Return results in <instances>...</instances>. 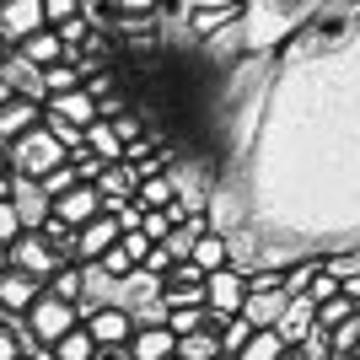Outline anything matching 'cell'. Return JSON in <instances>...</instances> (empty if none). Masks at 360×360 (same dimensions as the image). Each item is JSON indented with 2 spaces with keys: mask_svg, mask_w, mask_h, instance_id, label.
Masks as SVG:
<instances>
[{
  "mask_svg": "<svg viewBox=\"0 0 360 360\" xmlns=\"http://www.w3.org/2000/svg\"><path fill=\"white\" fill-rule=\"evenodd\" d=\"M215 360H237V355H226V349H221V355H215Z\"/></svg>",
  "mask_w": 360,
  "mask_h": 360,
  "instance_id": "obj_44",
  "label": "cell"
},
{
  "mask_svg": "<svg viewBox=\"0 0 360 360\" xmlns=\"http://www.w3.org/2000/svg\"><path fill=\"white\" fill-rule=\"evenodd\" d=\"M44 113H49V119L75 124V129H91V124L103 119V108H97V97H91L86 86H75V91H60V97H49V103H44Z\"/></svg>",
  "mask_w": 360,
  "mask_h": 360,
  "instance_id": "obj_11",
  "label": "cell"
},
{
  "mask_svg": "<svg viewBox=\"0 0 360 360\" xmlns=\"http://www.w3.org/2000/svg\"><path fill=\"white\" fill-rule=\"evenodd\" d=\"M312 328H317V307H312V296H290V301H285V312H280V323H274V333H280L290 349H301Z\"/></svg>",
  "mask_w": 360,
  "mask_h": 360,
  "instance_id": "obj_15",
  "label": "cell"
},
{
  "mask_svg": "<svg viewBox=\"0 0 360 360\" xmlns=\"http://www.w3.org/2000/svg\"><path fill=\"white\" fill-rule=\"evenodd\" d=\"M103 215V194H97V183H75L70 194L54 199V221H65L70 231H81L86 221H97Z\"/></svg>",
  "mask_w": 360,
  "mask_h": 360,
  "instance_id": "obj_10",
  "label": "cell"
},
{
  "mask_svg": "<svg viewBox=\"0 0 360 360\" xmlns=\"http://www.w3.org/2000/svg\"><path fill=\"white\" fill-rule=\"evenodd\" d=\"M280 360H307V355H301V349H285V355H280Z\"/></svg>",
  "mask_w": 360,
  "mask_h": 360,
  "instance_id": "obj_43",
  "label": "cell"
},
{
  "mask_svg": "<svg viewBox=\"0 0 360 360\" xmlns=\"http://www.w3.org/2000/svg\"><path fill=\"white\" fill-rule=\"evenodd\" d=\"M140 269H146V274H156V280H162V274L172 269V253H167V248H150V258H146V264H140Z\"/></svg>",
  "mask_w": 360,
  "mask_h": 360,
  "instance_id": "obj_38",
  "label": "cell"
},
{
  "mask_svg": "<svg viewBox=\"0 0 360 360\" xmlns=\"http://www.w3.org/2000/svg\"><path fill=\"white\" fill-rule=\"evenodd\" d=\"M0 81L16 91V97H32V103H44V70L32 60H22L16 49H0Z\"/></svg>",
  "mask_w": 360,
  "mask_h": 360,
  "instance_id": "obj_12",
  "label": "cell"
},
{
  "mask_svg": "<svg viewBox=\"0 0 360 360\" xmlns=\"http://www.w3.org/2000/svg\"><path fill=\"white\" fill-rule=\"evenodd\" d=\"M86 150L97 156V162H108V167H113V162H124V150H129V146L119 140V129H113L108 119H97V124L86 129Z\"/></svg>",
  "mask_w": 360,
  "mask_h": 360,
  "instance_id": "obj_22",
  "label": "cell"
},
{
  "mask_svg": "<svg viewBox=\"0 0 360 360\" xmlns=\"http://www.w3.org/2000/svg\"><path fill=\"white\" fill-rule=\"evenodd\" d=\"M6 253H11V269L32 274V280H44V285H49V274L60 269V264H75V258H60L44 237H38V231H22V237H16Z\"/></svg>",
  "mask_w": 360,
  "mask_h": 360,
  "instance_id": "obj_3",
  "label": "cell"
},
{
  "mask_svg": "<svg viewBox=\"0 0 360 360\" xmlns=\"http://www.w3.org/2000/svg\"><path fill=\"white\" fill-rule=\"evenodd\" d=\"M285 290H248V301H242V317L253 323V328H274L280 323V312H285Z\"/></svg>",
  "mask_w": 360,
  "mask_h": 360,
  "instance_id": "obj_20",
  "label": "cell"
},
{
  "mask_svg": "<svg viewBox=\"0 0 360 360\" xmlns=\"http://www.w3.org/2000/svg\"><path fill=\"white\" fill-rule=\"evenodd\" d=\"M75 183H81V178H75V167L65 162V167H54V172L44 178V194H49V199H60V194H70Z\"/></svg>",
  "mask_w": 360,
  "mask_h": 360,
  "instance_id": "obj_33",
  "label": "cell"
},
{
  "mask_svg": "<svg viewBox=\"0 0 360 360\" xmlns=\"http://www.w3.org/2000/svg\"><path fill=\"white\" fill-rule=\"evenodd\" d=\"M11 210H16V221H22V231H38V226L54 215V199L44 194V183L11 172Z\"/></svg>",
  "mask_w": 360,
  "mask_h": 360,
  "instance_id": "obj_7",
  "label": "cell"
},
{
  "mask_svg": "<svg viewBox=\"0 0 360 360\" xmlns=\"http://www.w3.org/2000/svg\"><path fill=\"white\" fill-rule=\"evenodd\" d=\"M199 274H215V269H231V237L226 231H205L194 242V258H188Z\"/></svg>",
  "mask_w": 360,
  "mask_h": 360,
  "instance_id": "obj_19",
  "label": "cell"
},
{
  "mask_svg": "<svg viewBox=\"0 0 360 360\" xmlns=\"http://www.w3.org/2000/svg\"><path fill=\"white\" fill-rule=\"evenodd\" d=\"M307 296H312V307H323V301H333V296H345V285H339V274H333L328 264H317V274H312V285H307Z\"/></svg>",
  "mask_w": 360,
  "mask_h": 360,
  "instance_id": "obj_28",
  "label": "cell"
},
{
  "mask_svg": "<svg viewBox=\"0 0 360 360\" xmlns=\"http://www.w3.org/2000/svg\"><path fill=\"white\" fill-rule=\"evenodd\" d=\"M108 124L119 129V140H124V146H135V140H146V124H140L135 113H129V108H124V113H113Z\"/></svg>",
  "mask_w": 360,
  "mask_h": 360,
  "instance_id": "obj_34",
  "label": "cell"
},
{
  "mask_svg": "<svg viewBox=\"0 0 360 360\" xmlns=\"http://www.w3.org/2000/svg\"><path fill=\"white\" fill-rule=\"evenodd\" d=\"M135 188H140V172H135L129 162H113V167H103V178H97L103 210H119L124 199H135Z\"/></svg>",
  "mask_w": 360,
  "mask_h": 360,
  "instance_id": "obj_17",
  "label": "cell"
},
{
  "mask_svg": "<svg viewBox=\"0 0 360 360\" xmlns=\"http://www.w3.org/2000/svg\"><path fill=\"white\" fill-rule=\"evenodd\" d=\"M242 301H248V274H242L237 264H231V269L205 274V307H210V312L237 317V312H242Z\"/></svg>",
  "mask_w": 360,
  "mask_h": 360,
  "instance_id": "obj_6",
  "label": "cell"
},
{
  "mask_svg": "<svg viewBox=\"0 0 360 360\" xmlns=\"http://www.w3.org/2000/svg\"><path fill=\"white\" fill-rule=\"evenodd\" d=\"M349 360H360V345H355V355H349Z\"/></svg>",
  "mask_w": 360,
  "mask_h": 360,
  "instance_id": "obj_45",
  "label": "cell"
},
{
  "mask_svg": "<svg viewBox=\"0 0 360 360\" xmlns=\"http://www.w3.org/2000/svg\"><path fill=\"white\" fill-rule=\"evenodd\" d=\"M11 97H16V91H11V86H6V81H0V108H6V103H11Z\"/></svg>",
  "mask_w": 360,
  "mask_h": 360,
  "instance_id": "obj_41",
  "label": "cell"
},
{
  "mask_svg": "<svg viewBox=\"0 0 360 360\" xmlns=\"http://www.w3.org/2000/svg\"><path fill=\"white\" fill-rule=\"evenodd\" d=\"M49 360H97V339H91V333H86V323L65 333L60 345L49 349Z\"/></svg>",
  "mask_w": 360,
  "mask_h": 360,
  "instance_id": "obj_24",
  "label": "cell"
},
{
  "mask_svg": "<svg viewBox=\"0 0 360 360\" xmlns=\"http://www.w3.org/2000/svg\"><path fill=\"white\" fill-rule=\"evenodd\" d=\"M285 349H290V345H285V339H280L274 328H253V339L237 349V360H280Z\"/></svg>",
  "mask_w": 360,
  "mask_h": 360,
  "instance_id": "obj_25",
  "label": "cell"
},
{
  "mask_svg": "<svg viewBox=\"0 0 360 360\" xmlns=\"http://www.w3.org/2000/svg\"><path fill=\"white\" fill-rule=\"evenodd\" d=\"M44 124V103H32V97H11V103L0 108V150L11 146V140H22L27 129H38Z\"/></svg>",
  "mask_w": 360,
  "mask_h": 360,
  "instance_id": "obj_16",
  "label": "cell"
},
{
  "mask_svg": "<svg viewBox=\"0 0 360 360\" xmlns=\"http://www.w3.org/2000/svg\"><path fill=\"white\" fill-rule=\"evenodd\" d=\"M81 323H86V333L97 339V349H124L129 339H135V328H140L135 312H129V307H119V301H113V307H97V312H86Z\"/></svg>",
  "mask_w": 360,
  "mask_h": 360,
  "instance_id": "obj_4",
  "label": "cell"
},
{
  "mask_svg": "<svg viewBox=\"0 0 360 360\" xmlns=\"http://www.w3.org/2000/svg\"><path fill=\"white\" fill-rule=\"evenodd\" d=\"M119 248H124L129 258H135V269H140V264L150 258V248H156V242H150L146 231H124V237H119Z\"/></svg>",
  "mask_w": 360,
  "mask_h": 360,
  "instance_id": "obj_35",
  "label": "cell"
},
{
  "mask_svg": "<svg viewBox=\"0 0 360 360\" xmlns=\"http://www.w3.org/2000/svg\"><path fill=\"white\" fill-rule=\"evenodd\" d=\"M167 328L178 333H194V328H205V307H172V312H167Z\"/></svg>",
  "mask_w": 360,
  "mask_h": 360,
  "instance_id": "obj_29",
  "label": "cell"
},
{
  "mask_svg": "<svg viewBox=\"0 0 360 360\" xmlns=\"http://www.w3.org/2000/svg\"><path fill=\"white\" fill-rule=\"evenodd\" d=\"M44 16H49V27H60V22L86 16V11H81V0H44Z\"/></svg>",
  "mask_w": 360,
  "mask_h": 360,
  "instance_id": "obj_36",
  "label": "cell"
},
{
  "mask_svg": "<svg viewBox=\"0 0 360 360\" xmlns=\"http://www.w3.org/2000/svg\"><path fill=\"white\" fill-rule=\"evenodd\" d=\"M103 274L108 280H129V274H135V258L124 253V248H108L103 253Z\"/></svg>",
  "mask_w": 360,
  "mask_h": 360,
  "instance_id": "obj_32",
  "label": "cell"
},
{
  "mask_svg": "<svg viewBox=\"0 0 360 360\" xmlns=\"http://www.w3.org/2000/svg\"><path fill=\"white\" fill-rule=\"evenodd\" d=\"M135 199L146 210H172V205H178V178H172V172H150V178H140Z\"/></svg>",
  "mask_w": 360,
  "mask_h": 360,
  "instance_id": "obj_21",
  "label": "cell"
},
{
  "mask_svg": "<svg viewBox=\"0 0 360 360\" xmlns=\"http://www.w3.org/2000/svg\"><path fill=\"white\" fill-rule=\"evenodd\" d=\"M16 54H22V60H32L38 70H49V65L65 60V38H60L54 27H38L32 38H22V44H16Z\"/></svg>",
  "mask_w": 360,
  "mask_h": 360,
  "instance_id": "obj_18",
  "label": "cell"
},
{
  "mask_svg": "<svg viewBox=\"0 0 360 360\" xmlns=\"http://www.w3.org/2000/svg\"><path fill=\"white\" fill-rule=\"evenodd\" d=\"M221 355V333L215 328H194L178 339V360H215Z\"/></svg>",
  "mask_w": 360,
  "mask_h": 360,
  "instance_id": "obj_23",
  "label": "cell"
},
{
  "mask_svg": "<svg viewBox=\"0 0 360 360\" xmlns=\"http://www.w3.org/2000/svg\"><path fill=\"white\" fill-rule=\"evenodd\" d=\"M70 162V150L54 140V129L49 124H38V129H27L22 140H11L6 146V167H11L16 178H32V183H44L54 167H65Z\"/></svg>",
  "mask_w": 360,
  "mask_h": 360,
  "instance_id": "obj_1",
  "label": "cell"
},
{
  "mask_svg": "<svg viewBox=\"0 0 360 360\" xmlns=\"http://www.w3.org/2000/svg\"><path fill=\"white\" fill-rule=\"evenodd\" d=\"M16 323H22V333L32 339V349H54L70 328H81V307L65 301V296H54V290L44 285V296L32 301L27 317H16Z\"/></svg>",
  "mask_w": 360,
  "mask_h": 360,
  "instance_id": "obj_2",
  "label": "cell"
},
{
  "mask_svg": "<svg viewBox=\"0 0 360 360\" xmlns=\"http://www.w3.org/2000/svg\"><path fill=\"white\" fill-rule=\"evenodd\" d=\"M129 360H178V333L167 323H140L129 339Z\"/></svg>",
  "mask_w": 360,
  "mask_h": 360,
  "instance_id": "obj_13",
  "label": "cell"
},
{
  "mask_svg": "<svg viewBox=\"0 0 360 360\" xmlns=\"http://www.w3.org/2000/svg\"><path fill=\"white\" fill-rule=\"evenodd\" d=\"M328 345H333V355H355V345H360V317L339 323V328L328 333Z\"/></svg>",
  "mask_w": 360,
  "mask_h": 360,
  "instance_id": "obj_31",
  "label": "cell"
},
{
  "mask_svg": "<svg viewBox=\"0 0 360 360\" xmlns=\"http://www.w3.org/2000/svg\"><path fill=\"white\" fill-rule=\"evenodd\" d=\"M162 307L172 312V307H205V274L194 269V264H172V269L162 274Z\"/></svg>",
  "mask_w": 360,
  "mask_h": 360,
  "instance_id": "obj_8",
  "label": "cell"
},
{
  "mask_svg": "<svg viewBox=\"0 0 360 360\" xmlns=\"http://www.w3.org/2000/svg\"><path fill=\"white\" fill-rule=\"evenodd\" d=\"M6 269H11V253H6V248H0V274H6Z\"/></svg>",
  "mask_w": 360,
  "mask_h": 360,
  "instance_id": "obj_42",
  "label": "cell"
},
{
  "mask_svg": "<svg viewBox=\"0 0 360 360\" xmlns=\"http://www.w3.org/2000/svg\"><path fill=\"white\" fill-rule=\"evenodd\" d=\"M162 0H119V16H156Z\"/></svg>",
  "mask_w": 360,
  "mask_h": 360,
  "instance_id": "obj_39",
  "label": "cell"
},
{
  "mask_svg": "<svg viewBox=\"0 0 360 360\" xmlns=\"http://www.w3.org/2000/svg\"><path fill=\"white\" fill-rule=\"evenodd\" d=\"M248 339H253V323H248V317H231V323H226V328H221V349H226V355H237V349L242 345H248Z\"/></svg>",
  "mask_w": 360,
  "mask_h": 360,
  "instance_id": "obj_30",
  "label": "cell"
},
{
  "mask_svg": "<svg viewBox=\"0 0 360 360\" xmlns=\"http://www.w3.org/2000/svg\"><path fill=\"white\" fill-rule=\"evenodd\" d=\"M81 285H86V269H81V264H60V269L49 274V290L65 296V301H75V307H81Z\"/></svg>",
  "mask_w": 360,
  "mask_h": 360,
  "instance_id": "obj_26",
  "label": "cell"
},
{
  "mask_svg": "<svg viewBox=\"0 0 360 360\" xmlns=\"http://www.w3.org/2000/svg\"><path fill=\"white\" fill-rule=\"evenodd\" d=\"M349 317H360V301L333 296V301H323V307H317V328H323V333H333L339 323H349Z\"/></svg>",
  "mask_w": 360,
  "mask_h": 360,
  "instance_id": "obj_27",
  "label": "cell"
},
{
  "mask_svg": "<svg viewBox=\"0 0 360 360\" xmlns=\"http://www.w3.org/2000/svg\"><path fill=\"white\" fill-rule=\"evenodd\" d=\"M16 237H22V221H16L11 199H0V248H11Z\"/></svg>",
  "mask_w": 360,
  "mask_h": 360,
  "instance_id": "obj_37",
  "label": "cell"
},
{
  "mask_svg": "<svg viewBox=\"0 0 360 360\" xmlns=\"http://www.w3.org/2000/svg\"><path fill=\"white\" fill-rule=\"evenodd\" d=\"M38 27H49L44 0H0V49H16Z\"/></svg>",
  "mask_w": 360,
  "mask_h": 360,
  "instance_id": "obj_5",
  "label": "cell"
},
{
  "mask_svg": "<svg viewBox=\"0 0 360 360\" xmlns=\"http://www.w3.org/2000/svg\"><path fill=\"white\" fill-rule=\"evenodd\" d=\"M0 199H11V167H6V150H0Z\"/></svg>",
  "mask_w": 360,
  "mask_h": 360,
  "instance_id": "obj_40",
  "label": "cell"
},
{
  "mask_svg": "<svg viewBox=\"0 0 360 360\" xmlns=\"http://www.w3.org/2000/svg\"><path fill=\"white\" fill-rule=\"evenodd\" d=\"M44 296V280H32L22 269H6L0 274V312L6 317H27V307Z\"/></svg>",
  "mask_w": 360,
  "mask_h": 360,
  "instance_id": "obj_14",
  "label": "cell"
},
{
  "mask_svg": "<svg viewBox=\"0 0 360 360\" xmlns=\"http://www.w3.org/2000/svg\"><path fill=\"white\" fill-rule=\"evenodd\" d=\"M119 221H113V215H97V221H86L81 226V231H75V264H103V253L108 248H119Z\"/></svg>",
  "mask_w": 360,
  "mask_h": 360,
  "instance_id": "obj_9",
  "label": "cell"
}]
</instances>
